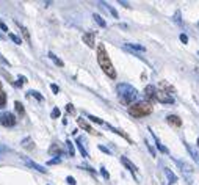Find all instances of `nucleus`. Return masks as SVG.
<instances>
[{
  "label": "nucleus",
  "instance_id": "nucleus-14",
  "mask_svg": "<svg viewBox=\"0 0 199 185\" xmlns=\"http://www.w3.org/2000/svg\"><path fill=\"white\" fill-rule=\"evenodd\" d=\"M187 151L190 152L191 158H193V160H194V162H196L197 165H199V152H197V151H196V149H194L193 146H190V144H187Z\"/></svg>",
  "mask_w": 199,
  "mask_h": 185
},
{
  "label": "nucleus",
  "instance_id": "nucleus-33",
  "mask_svg": "<svg viewBox=\"0 0 199 185\" xmlns=\"http://www.w3.org/2000/svg\"><path fill=\"white\" fill-rule=\"evenodd\" d=\"M50 89L55 92V94H58V91H60V88H58L57 85H50Z\"/></svg>",
  "mask_w": 199,
  "mask_h": 185
},
{
  "label": "nucleus",
  "instance_id": "nucleus-4",
  "mask_svg": "<svg viewBox=\"0 0 199 185\" xmlns=\"http://www.w3.org/2000/svg\"><path fill=\"white\" fill-rule=\"evenodd\" d=\"M16 122H17V119H16V116L13 115V113H2L0 115V124L2 126H5V127H13V126H16Z\"/></svg>",
  "mask_w": 199,
  "mask_h": 185
},
{
  "label": "nucleus",
  "instance_id": "nucleus-10",
  "mask_svg": "<svg viewBox=\"0 0 199 185\" xmlns=\"http://www.w3.org/2000/svg\"><path fill=\"white\" fill-rule=\"evenodd\" d=\"M24 160H25V163H27L28 166H32L33 169H36V171H39V172H47V169H46V168H42L41 165H38L36 162H32V160H30V158H27V157H25Z\"/></svg>",
  "mask_w": 199,
  "mask_h": 185
},
{
  "label": "nucleus",
  "instance_id": "nucleus-36",
  "mask_svg": "<svg viewBox=\"0 0 199 185\" xmlns=\"http://www.w3.org/2000/svg\"><path fill=\"white\" fill-rule=\"evenodd\" d=\"M180 41H182L183 44H187V42H188V38H187V35H180Z\"/></svg>",
  "mask_w": 199,
  "mask_h": 185
},
{
  "label": "nucleus",
  "instance_id": "nucleus-30",
  "mask_svg": "<svg viewBox=\"0 0 199 185\" xmlns=\"http://www.w3.org/2000/svg\"><path fill=\"white\" fill-rule=\"evenodd\" d=\"M89 119L94 121V122H97V124H104V121H102L101 118H96V116H92V115H89Z\"/></svg>",
  "mask_w": 199,
  "mask_h": 185
},
{
  "label": "nucleus",
  "instance_id": "nucleus-1",
  "mask_svg": "<svg viewBox=\"0 0 199 185\" xmlns=\"http://www.w3.org/2000/svg\"><path fill=\"white\" fill-rule=\"evenodd\" d=\"M97 63L99 66L102 68V71L110 77V78H116V71H115V66L112 64V60L105 50V46L104 44H99L97 46Z\"/></svg>",
  "mask_w": 199,
  "mask_h": 185
},
{
  "label": "nucleus",
  "instance_id": "nucleus-9",
  "mask_svg": "<svg viewBox=\"0 0 199 185\" xmlns=\"http://www.w3.org/2000/svg\"><path fill=\"white\" fill-rule=\"evenodd\" d=\"M166 121H168V124L172 126V127H180V126H182V119H180L179 116H176V115H169V116L166 118Z\"/></svg>",
  "mask_w": 199,
  "mask_h": 185
},
{
  "label": "nucleus",
  "instance_id": "nucleus-39",
  "mask_svg": "<svg viewBox=\"0 0 199 185\" xmlns=\"http://www.w3.org/2000/svg\"><path fill=\"white\" fill-rule=\"evenodd\" d=\"M0 27H2V30H5V32H8V28H7V25H5V24H2V22H0Z\"/></svg>",
  "mask_w": 199,
  "mask_h": 185
},
{
  "label": "nucleus",
  "instance_id": "nucleus-32",
  "mask_svg": "<svg viewBox=\"0 0 199 185\" xmlns=\"http://www.w3.org/2000/svg\"><path fill=\"white\" fill-rule=\"evenodd\" d=\"M146 146H147V149H149V152H151V154H152V157H154V155H155V151H154V148H152V146H151V144L147 143V140H146Z\"/></svg>",
  "mask_w": 199,
  "mask_h": 185
},
{
  "label": "nucleus",
  "instance_id": "nucleus-6",
  "mask_svg": "<svg viewBox=\"0 0 199 185\" xmlns=\"http://www.w3.org/2000/svg\"><path fill=\"white\" fill-rule=\"evenodd\" d=\"M155 99H157L158 102H162V104H174V99H172L171 96H168L166 92H163V91H157Z\"/></svg>",
  "mask_w": 199,
  "mask_h": 185
},
{
  "label": "nucleus",
  "instance_id": "nucleus-29",
  "mask_svg": "<svg viewBox=\"0 0 199 185\" xmlns=\"http://www.w3.org/2000/svg\"><path fill=\"white\" fill-rule=\"evenodd\" d=\"M60 115H61V112H60L58 108H53V112H52V118L57 119V118H60Z\"/></svg>",
  "mask_w": 199,
  "mask_h": 185
},
{
  "label": "nucleus",
  "instance_id": "nucleus-42",
  "mask_svg": "<svg viewBox=\"0 0 199 185\" xmlns=\"http://www.w3.org/2000/svg\"><path fill=\"white\" fill-rule=\"evenodd\" d=\"M0 88H2V82H0Z\"/></svg>",
  "mask_w": 199,
  "mask_h": 185
},
{
  "label": "nucleus",
  "instance_id": "nucleus-35",
  "mask_svg": "<svg viewBox=\"0 0 199 185\" xmlns=\"http://www.w3.org/2000/svg\"><path fill=\"white\" fill-rule=\"evenodd\" d=\"M66 180H67V183H71V185H75V183H77V182H75V179H74V177H71V176H69Z\"/></svg>",
  "mask_w": 199,
  "mask_h": 185
},
{
  "label": "nucleus",
  "instance_id": "nucleus-11",
  "mask_svg": "<svg viewBox=\"0 0 199 185\" xmlns=\"http://www.w3.org/2000/svg\"><path fill=\"white\" fill-rule=\"evenodd\" d=\"M121 163H122L126 168H129V171H130V172H133V174L137 172V166H135V165H133V163L127 158V157H121Z\"/></svg>",
  "mask_w": 199,
  "mask_h": 185
},
{
  "label": "nucleus",
  "instance_id": "nucleus-22",
  "mask_svg": "<svg viewBox=\"0 0 199 185\" xmlns=\"http://www.w3.org/2000/svg\"><path fill=\"white\" fill-rule=\"evenodd\" d=\"M8 38L14 42V44H22V39L21 38H17L16 35H13V33H8Z\"/></svg>",
  "mask_w": 199,
  "mask_h": 185
},
{
  "label": "nucleus",
  "instance_id": "nucleus-24",
  "mask_svg": "<svg viewBox=\"0 0 199 185\" xmlns=\"http://www.w3.org/2000/svg\"><path fill=\"white\" fill-rule=\"evenodd\" d=\"M7 104V94L3 91H0V107H3Z\"/></svg>",
  "mask_w": 199,
  "mask_h": 185
},
{
  "label": "nucleus",
  "instance_id": "nucleus-17",
  "mask_svg": "<svg viewBox=\"0 0 199 185\" xmlns=\"http://www.w3.org/2000/svg\"><path fill=\"white\" fill-rule=\"evenodd\" d=\"M49 58H50V60H53V63H55V64H58V66H64V63H63L58 57H55L52 52H49Z\"/></svg>",
  "mask_w": 199,
  "mask_h": 185
},
{
  "label": "nucleus",
  "instance_id": "nucleus-23",
  "mask_svg": "<svg viewBox=\"0 0 199 185\" xmlns=\"http://www.w3.org/2000/svg\"><path fill=\"white\" fill-rule=\"evenodd\" d=\"M16 24H17V25L21 27V30H22V33H24V36H25V39H27V41H30V33H28V30H27V28H25L24 25H21L19 22H16Z\"/></svg>",
  "mask_w": 199,
  "mask_h": 185
},
{
  "label": "nucleus",
  "instance_id": "nucleus-7",
  "mask_svg": "<svg viewBox=\"0 0 199 185\" xmlns=\"http://www.w3.org/2000/svg\"><path fill=\"white\" fill-rule=\"evenodd\" d=\"M94 39H96V35L92 32H88L83 35V42L88 46V47H94Z\"/></svg>",
  "mask_w": 199,
  "mask_h": 185
},
{
  "label": "nucleus",
  "instance_id": "nucleus-13",
  "mask_svg": "<svg viewBox=\"0 0 199 185\" xmlns=\"http://www.w3.org/2000/svg\"><path fill=\"white\" fill-rule=\"evenodd\" d=\"M21 146H22L24 149L32 151V149L35 148V143H33V140H32V138H28V137H27V138H24V140L21 141Z\"/></svg>",
  "mask_w": 199,
  "mask_h": 185
},
{
  "label": "nucleus",
  "instance_id": "nucleus-16",
  "mask_svg": "<svg viewBox=\"0 0 199 185\" xmlns=\"http://www.w3.org/2000/svg\"><path fill=\"white\" fill-rule=\"evenodd\" d=\"M152 137H154V140H155V144H157V148H158V149H160V151H162L163 154H168V149H166V148H165V146H163V144H162L160 141H158V138H157V137H155L154 133H152Z\"/></svg>",
  "mask_w": 199,
  "mask_h": 185
},
{
  "label": "nucleus",
  "instance_id": "nucleus-25",
  "mask_svg": "<svg viewBox=\"0 0 199 185\" xmlns=\"http://www.w3.org/2000/svg\"><path fill=\"white\" fill-rule=\"evenodd\" d=\"M127 47H129V49H135V50H141V52L144 50V47L140 46V44H127Z\"/></svg>",
  "mask_w": 199,
  "mask_h": 185
},
{
  "label": "nucleus",
  "instance_id": "nucleus-12",
  "mask_svg": "<svg viewBox=\"0 0 199 185\" xmlns=\"http://www.w3.org/2000/svg\"><path fill=\"white\" fill-rule=\"evenodd\" d=\"M77 122H78V126H80L82 129H85L86 132H89V133H96V132L92 130V127H91V126H89V124L83 119V118H78V119H77Z\"/></svg>",
  "mask_w": 199,
  "mask_h": 185
},
{
  "label": "nucleus",
  "instance_id": "nucleus-21",
  "mask_svg": "<svg viewBox=\"0 0 199 185\" xmlns=\"http://www.w3.org/2000/svg\"><path fill=\"white\" fill-rule=\"evenodd\" d=\"M92 18H94V21H96V22H97L99 25H101V27H105V25H107V24H105V21H104V19H102L101 16H99V14H94Z\"/></svg>",
  "mask_w": 199,
  "mask_h": 185
},
{
  "label": "nucleus",
  "instance_id": "nucleus-40",
  "mask_svg": "<svg viewBox=\"0 0 199 185\" xmlns=\"http://www.w3.org/2000/svg\"><path fill=\"white\" fill-rule=\"evenodd\" d=\"M2 152H5V148H0V154H2Z\"/></svg>",
  "mask_w": 199,
  "mask_h": 185
},
{
  "label": "nucleus",
  "instance_id": "nucleus-3",
  "mask_svg": "<svg viewBox=\"0 0 199 185\" xmlns=\"http://www.w3.org/2000/svg\"><path fill=\"white\" fill-rule=\"evenodd\" d=\"M152 113V105L149 102H135L133 105L129 107V115L133 118H143Z\"/></svg>",
  "mask_w": 199,
  "mask_h": 185
},
{
  "label": "nucleus",
  "instance_id": "nucleus-20",
  "mask_svg": "<svg viewBox=\"0 0 199 185\" xmlns=\"http://www.w3.org/2000/svg\"><path fill=\"white\" fill-rule=\"evenodd\" d=\"M77 148L80 149V152H82V155H83V157H88V152L85 151V148H83V144H82V140H80V138H77Z\"/></svg>",
  "mask_w": 199,
  "mask_h": 185
},
{
  "label": "nucleus",
  "instance_id": "nucleus-41",
  "mask_svg": "<svg viewBox=\"0 0 199 185\" xmlns=\"http://www.w3.org/2000/svg\"><path fill=\"white\" fill-rule=\"evenodd\" d=\"M197 146H199V138H197Z\"/></svg>",
  "mask_w": 199,
  "mask_h": 185
},
{
  "label": "nucleus",
  "instance_id": "nucleus-18",
  "mask_svg": "<svg viewBox=\"0 0 199 185\" xmlns=\"http://www.w3.org/2000/svg\"><path fill=\"white\" fill-rule=\"evenodd\" d=\"M66 144H67V151H69V155H71V157H74V155H75V149H74V143H72L71 140H67V141H66Z\"/></svg>",
  "mask_w": 199,
  "mask_h": 185
},
{
  "label": "nucleus",
  "instance_id": "nucleus-5",
  "mask_svg": "<svg viewBox=\"0 0 199 185\" xmlns=\"http://www.w3.org/2000/svg\"><path fill=\"white\" fill-rule=\"evenodd\" d=\"M176 163L180 166V169H182L183 176H185V177H187V180H190V183H191V174H193L191 166H190V165H187L185 162H180V160H176Z\"/></svg>",
  "mask_w": 199,
  "mask_h": 185
},
{
  "label": "nucleus",
  "instance_id": "nucleus-31",
  "mask_svg": "<svg viewBox=\"0 0 199 185\" xmlns=\"http://www.w3.org/2000/svg\"><path fill=\"white\" fill-rule=\"evenodd\" d=\"M60 162H61V158H60V157H57V158L49 160V162H47V165H57V163H60Z\"/></svg>",
  "mask_w": 199,
  "mask_h": 185
},
{
  "label": "nucleus",
  "instance_id": "nucleus-34",
  "mask_svg": "<svg viewBox=\"0 0 199 185\" xmlns=\"http://www.w3.org/2000/svg\"><path fill=\"white\" fill-rule=\"evenodd\" d=\"M66 110H67L69 113H74V112H75V110H74V105H72V104H67V107H66Z\"/></svg>",
  "mask_w": 199,
  "mask_h": 185
},
{
  "label": "nucleus",
  "instance_id": "nucleus-27",
  "mask_svg": "<svg viewBox=\"0 0 199 185\" xmlns=\"http://www.w3.org/2000/svg\"><path fill=\"white\" fill-rule=\"evenodd\" d=\"M28 94H30V96H33V98H36L38 101H42V96L39 94V92H38V91H30V92H28Z\"/></svg>",
  "mask_w": 199,
  "mask_h": 185
},
{
  "label": "nucleus",
  "instance_id": "nucleus-8",
  "mask_svg": "<svg viewBox=\"0 0 199 185\" xmlns=\"http://www.w3.org/2000/svg\"><path fill=\"white\" fill-rule=\"evenodd\" d=\"M144 92H146V98H147L149 101H152V102H154V101H157V99H155L157 91H155V88H154L152 85H147V86H146V89H144Z\"/></svg>",
  "mask_w": 199,
  "mask_h": 185
},
{
  "label": "nucleus",
  "instance_id": "nucleus-15",
  "mask_svg": "<svg viewBox=\"0 0 199 185\" xmlns=\"http://www.w3.org/2000/svg\"><path fill=\"white\" fill-rule=\"evenodd\" d=\"M165 174L168 176V179H169V183H176V182H177V177L172 174V171H171L169 168H165Z\"/></svg>",
  "mask_w": 199,
  "mask_h": 185
},
{
  "label": "nucleus",
  "instance_id": "nucleus-38",
  "mask_svg": "<svg viewBox=\"0 0 199 185\" xmlns=\"http://www.w3.org/2000/svg\"><path fill=\"white\" fill-rule=\"evenodd\" d=\"M99 149H101V151H104V152H107V154H110V151H108L107 148H104V146H99Z\"/></svg>",
  "mask_w": 199,
  "mask_h": 185
},
{
  "label": "nucleus",
  "instance_id": "nucleus-19",
  "mask_svg": "<svg viewBox=\"0 0 199 185\" xmlns=\"http://www.w3.org/2000/svg\"><path fill=\"white\" fill-rule=\"evenodd\" d=\"M49 152H50V154H63V151H61V148H60L58 144H52L50 149H49Z\"/></svg>",
  "mask_w": 199,
  "mask_h": 185
},
{
  "label": "nucleus",
  "instance_id": "nucleus-37",
  "mask_svg": "<svg viewBox=\"0 0 199 185\" xmlns=\"http://www.w3.org/2000/svg\"><path fill=\"white\" fill-rule=\"evenodd\" d=\"M101 172H102V176H104L105 179H108V177H110V176H108V172L105 171V168H101Z\"/></svg>",
  "mask_w": 199,
  "mask_h": 185
},
{
  "label": "nucleus",
  "instance_id": "nucleus-2",
  "mask_svg": "<svg viewBox=\"0 0 199 185\" xmlns=\"http://www.w3.org/2000/svg\"><path fill=\"white\" fill-rule=\"evenodd\" d=\"M118 92H119L121 102L126 104V105H133V102H135L137 98H138V91H137L132 85H127V83L118 85Z\"/></svg>",
  "mask_w": 199,
  "mask_h": 185
},
{
  "label": "nucleus",
  "instance_id": "nucleus-26",
  "mask_svg": "<svg viewBox=\"0 0 199 185\" xmlns=\"http://www.w3.org/2000/svg\"><path fill=\"white\" fill-rule=\"evenodd\" d=\"M14 107H16V112H17V113L24 115V107H22V104H21V102H16V104H14Z\"/></svg>",
  "mask_w": 199,
  "mask_h": 185
},
{
  "label": "nucleus",
  "instance_id": "nucleus-28",
  "mask_svg": "<svg viewBox=\"0 0 199 185\" xmlns=\"http://www.w3.org/2000/svg\"><path fill=\"white\" fill-rule=\"evenodd\" d=\"M160 86H162V88H165V89H168V91H171V92H174V88H172V86H169V85H168V83H165V82H162V83H160Z\"/></svg>",
  "mask_w": 199,
  "mask_h": 185
}]
</instances>
